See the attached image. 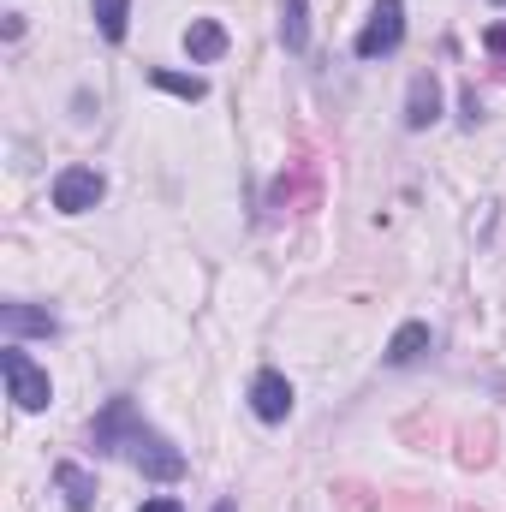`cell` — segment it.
<instances>
[{"mask_svg":"<svg viewBox=\"0 0 506 512\" xmlns=\"http://www.w3.org/2000/svg\"><path fill=\"white\" fill-rule=\"evenodd\" d=\"M90 447H96V459H126L131 471H143L149 483H179L191 465H185V453L137 411V399L131 393H114L96 417H90Z\"/></svg>","mask_w":506,"mask_h":512,"instance_id":"obj_1","label":"cell"},{"mask_svg":"<svg viewBox=\"0 0 506 512\" xmlns=\"http://www.w3.org/2000/svg\"><path fill=\"white\" fill-rule=\"evenodd\" d=\"M0 376H6V399H12L18 411H48L54 382H48V370H42L18 340H6V352H0Z\"/></svg>","mask_w":506,"mask_h":512,"instance_id":"obj_2","label":"cell"},{"mask_svg":"<svg viewBox=\"0 0 506 512\" xmlns=\"http://www.w3.org/2000/svg\"><path fill=\"white\" fill-rule=\"evenodd\" d=\"M399 42H405V0H376L370 24L352 42V54L358 60H387V54H399Z\"/></svg>","mask_w":506,"mask_h":512,"instance_id":"obj_3","label":"cell"},{"mask_svg":"<svg viewBox=\"0 0 506 512\" xmlns=\"http://www.w3.org/2000/svg\"><path fill=\"white\" fill-rule=\"evenodd\" d=\"M48 197H54V209H60V215H90V209L108 197V179H102L96 167H60Z\"/></svg>","mask_w":506,"mask_h":512,"instance_id":"obj_4","label":"cell"},{"mask_svg":"<svg viewBox=\"0 0 506 512\" xmlns=\"http://www.w3.org/2000/svg\"><path fill=\"white\" fill-rule=\"evenodd\" d=\"M292 382L280 376V370H256L251 376V411H256V423H286L292 417Z\"/></svg>","mask_w":506,"mask_h":512,"instance_id":"obj_5","label":"cell"},{"mask_svg":"<svg viewBox=\"0 0 506 512\" xmlns=\"http://www.w3.org/2000/svg\"><path fill=\"white\" fill-rule=\"evenodd\" d=\"M0 328H6V340H24V334L54 340V334H60V316H54V310H36V304H24V298H6V304H0Z\"/></svg>","mask_w":506,"mask_h":512,"instance_id":"obj_6","label":"cell"},{"mask_svg":"<svg viewBox=\"0 0 506 512\" xmlns=\"http://www.w3.org/2000/svg\"><path fill=\"white\" fill-rule=\"evenodd\" d=\"M429 346H435L429 322H399V328H393V340H387V352H381V364H387V370H411V364H423V358H429Z\"/></svg>","mask_w":506,"mask_h":512,"instance_id":"obj_7","label":"cell"},{"mask_svg":"<svg viewBox=\"0 0 506 512\" xmlns=\"http://www.w3.org/2000/svg\"><path fill=\"white\" fill-rule=\"evenodd\" d=\"M435 120H441V78L417 72L411 90H405V131H429Z\"/></svg>","mask_w":506,"mask_h":512,"instance_id":"obj_8","label":"cell"},{"mask_svg":"<svg viewBox=\"0 0 506 512\" xmlns=\"http://www.w3.org/2000/svg\"><path fill=\"white\" fill-rule=\"evenodd\" d=\"M227 48H233L227 24H215V18H191V24H185V54H191V66H215Z\"/></svg>","mask_w":506,"mask_h":512,"instance_id":"obj_9","label":"cell"},{"mask_svg":"<svg viewBox=\"0 0 506 512\" xmlns=\"http://www.w3.org/2000/svg\"><path fill=\"white\" fill-rule=\"evenodd\" d=\"M54 489L66 495V507H72V512H90L96 501H102L96 477H90L84 465H72V459H60V465H54Z\"/></svg>","mask_w":506,"mask_h":512,"instance_id":"obj_10","label":"cell"},{"mask_svg":"<svg viewBox=\"0 0 506 512\" xmlns=\"http://www.w3.org/2000/svg\"><path fill=\"white\" fill-rule=\"evenodd\" d=\"M90 18H96L102 42H126V30H131V0H90Z\"/></svg>","mask_w":506,"mask_h":512,"instance_id":"obj_11","label":"cell"},{"mask_svg":"<svg viewBox=\"0 0 506 512\" xmlns=\"http://www.w3.org/2000/svg\"><path fill=\"white\" fill-rule=\"evenodd\" d=\"M280 42H286L292 54L310 48V6H304V0H280Z\"/></svg>","mask_w":506,"mask_h":512,"instance_id":"obj_12","label":"cell"},{"mask_svg":"<svg viewBox=\"0 0 506 512\" xmlns=\"http://www.w3.org/2000/svg\"><path fill=\"white\" fill-rule=\"evenodd\" d=\"M149 84H155V90H167V96H179V102H203V96H209V84H203L197 72H167V66H155V72H149Z\"/></svg>","mask_w":506,"mask_h":512,"instance_id":"obj_13","label":"cell"},{"mask_svg":"<svg viewBox=\"0 0 506 512\" xmlns=\"http://www.w3.org/2000/svg\"><path fill=\"white\" fill-rule=\"evenodd\" d=\"M137 512H185V507H179L173 495H149V501H143V507H137Z\"/></svg>","mask_w":506,"mask_h":512,"instance_id":"obj_14","label":"cell"},{"mask_svg":"<svg viewBox=\"0 0 506 512\" xmlns=\"http://www.w3.org/2000/svg\"><path fill=\"white\" fill-rule=\"evenodd\" d=\"M483 120V102H477V90H465V126H477Z\"/></svg>","mask_w":506,"mask_h":512,"instance_id":"obj_15","label":"cell"},{"mask_svg":"<svg viewBox=\"0 0 506 512\" xmlns=\"http://www.w3.org/2000/svg\"><path fill=\"white\" fill-rule=\"evenodd\" d=\"M483 42H489V54H506V24H501V30H489Z\"/></svg>","mask_w":506,"mask_h":512,"instance_id":"obj_16","label":"cell"},{"mask_svg":"<svg viewBox=\"0 0 506 512\" xmlns=\"http://www.w3.org/2000/svg\"><path fill=\"white\" fill-rule=\"evenodd\" d=\"M209 512H239V507H233V501H215V507H209Z\"/></svg>","mask_w":506,"mask_h":512,"instance_id":"obj_17","label":"cell"},{"mask_svg":"<svg viewBox=\"0 0 506 512\" xmlns=\"http://www.w3.org/2000/svg\"><path fill=\"white\" fill-rule=\"evenodd\" d=\"M495 6H506V0H495Z\"/></svg>","mask_w":506,"mask_h":512,"instance_id":"obj_18","label":"cell"}]
</instances>
